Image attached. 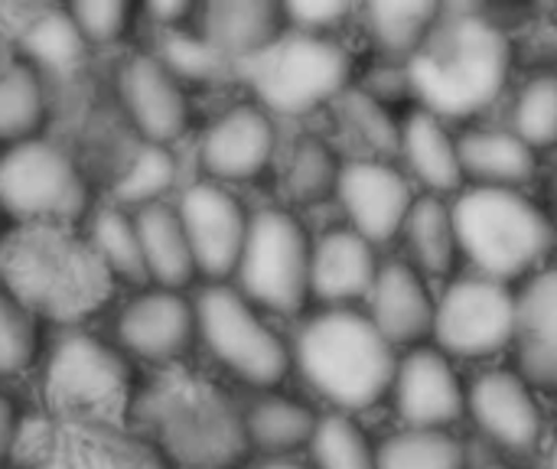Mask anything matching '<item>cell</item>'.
<instances>
[{
    "mask_svg": "<svg viewBox=\"0 0 557 469\" xmlns=\"http://www.w3.org/2000/svg\"><path fill=\"white\" fill-rule=\"evenodd\" d=\"M509 39L476 7H450L408 59V85L437 118H470L493 104L509 75Z\"/></svg>",
    "mask_w": 557,
    "mask_h": 469,
    "instance_id": "obj_1",
    "label": "cell"
},
{
    "mask_svg": "<svg viewBox=\"0 0 557 469\" xmlns=\"http://www.w3.org/2000/svg\"><path fill=\"white\" fill-rule=\"evenodd\" d=\"M290 359L304 379L346 411L372 408L388 395L398 362L392 343L366 313L326 310L297 333Z\"/></svg>",
    "mask_w": 557,
    "mask_h": 469,
    "instance_id": "obj_2",
    "label": "cell"
},
{
    "mask_svg": "<svg viewBox=\"0 0 557 469\" xmlns=\"http://www.w3.org/2000/svg\"><path fill=\"white\" fill-rule=\"evenodd\" d=\"M457 248L490 277L509 281L535 268L555 245V229L539 206L516 189L480 186L450 209Z\"/></svg>",
    "mask_w": 557,
    "mask_h": 469,
    "instance_id": "obj_3",
    "label": "cell"
},
{
    "mask_svg": "<svg viewBox=\"0 0 557 469\" xmlns=\"http://www.w3.org/2000/svg\"><path fill=\"white\" fill-rule=\"evenodd\" d=\"M242 72L264 108L297 118L346 91L352 59L326 36L294 33L281 36L255 59H245Z\"/></svg>",
    "mask_w": 557,
    "mask_h": 469,
    "instance_id": "obj_4",
    "label": "cell"
},
{
    "mask_svg": "<svg viewBox=\"0 0 557 469\" xmlns=\"http://www.w3.org/2000/svg\"><path fill=\"white\" fill-rule=\"evenodd\" d=\"M196 333L209 356L245 385L274 388L290 372L287 343L235 287L212 284L196 297Z\"/></svg>",
    "mask_w": 557,
    "mask_h": 469,
    "instance_id": "obj_5",
    "label": "cell"
},
{
    "mask_svg": "<svg viewBox=\"0 0 557 469\" xmlns=\"http://www.w3.org/2000/svg\"><path fill=\"white\" fill-rule=\"evenodd\" d=\"M310 248L287 209L255 212L235 268L242 297L271 313H300L310 297Z\"/></svg>",
    "mask_w": 557,
    "mask_h": 469,
    "instance_id": "obj_6",
    "label": "cell"
},
{
    "mask_svg": "<svg viewBox=\"0 0 557 469\" xmlns=\"http://www.w3.org/2000/svg\"><path fill=\"white\" fill-rule=\"evenodd\" d=\"M91 202L75 160L49 140H23L0 157V209L26 222H72Z\"/></svg>",
    "mask_w": 557,
    "mask_h": 469,
    "instance_id": "obj_7",
    "label": "cell"
},
{
    "mask_svg": "<svg viewBox=\"0 0 557 469\" xmlns=\"http://www.w3.org/2000/svg\"><path fill=\"white\" fill-rule=\"evenodd\" d=\"M173 209L186 232L196 274L212 284H222L228 274H235L251 219L238 196L222 183L199 180L183 193L180 206Z\"/></svg>",
    "mask_w": 557,
    "mask_h": 469,
    "instance_id": "obj_8",
    "label": "cell"
},
{
    "mask_svg": "<svg viewBox=\"0 0 557 469\" xmlns=\"http://www.w3.org/2000/svg\"><path fill=\"white\" fill-rule=\"evenodd\" d=\"M434 336L457 356H493L516 340V297L490 277L454 284L434 310Z\"/></svg>",
    "mask_w": 557,
    "mask_h": 469,
    "instance_id": "obj_9",
    "label": "cell"
},
{
    "mask_svg": "<svg viewBox=\"0 0 557 469\" xmlns=\"http://www.w3.org/2000/svg\"><path fill=\"white\" fill-rule=\"evenodd\" d=\"M117 98L144 144L170 147L189 124L183 82L150 52L131 55L117 72Z\"/></svg>",
    "mask_w": 557,
    "mask_h": 469,
    "instance_id": "obj_10",
    "label": "cell"
},
{
    "mask_svg": "<svg viewBox=\"0 0 557 469\" xmlns=\"http://www.w3.org/2000/svg\"><path fill=\"white\" fill-rule=\"evenodd\" d=\"M196 300L183 291L144 287L117 313V340L147 362H173L196 340Z\"/></svg>",
    "mask_w": 557,
    "mask_h": 469,
    "instance_id": "obj_11",
    "label": "cell"
},
{
    "mask_svg": "<svg viewBox=\"0 0 557 469\" xmlns=\"http://www.w3.org/2000/svg\"><path fill=\"white\" fill-rule=\"evenodd\" d=\"M274 124L258 104H235L219 114L199 140V163L212 183L255 180L274 157Z\"/></svg>",
    "mask_w": 557,
    "mask_h": 469,
    "instance_id": "obj_12",
    "label": "cell"
},
{
    "mask_svg": "<svg viewBox=\"0 0 557 469\" xmlns=\"http://www.w3.org/2000/svg\"><path fill=\"white\" fill-rule=\"evenodd\" d=\"M336 193L352 222V232H359L369 245L392 242L405 229L414 206L405 176L379 160H356L343 166Z\"/></svg>",
    "mask_w": 557,
    "mask_h": 469,
    "instance_id": "obj_13",
    "label": "cell"
},
{
    "mask_svg": "<svg viewBox=\"0 0 557 469\" xmlns=\"http://www.w3.org/2000/svg\"><path fill=\"white\" fill-rule=\"evenodd\" d=\"M398 415L411 431H441L463 415V388L450 362L434 349H418L398 362L395 382Z\"/></svg>",
    "mask_w": 557,
    "mask_h": 469,
    "instance_id": "obj_14",
    "label": "cell"
},
{
    "mask_svg": "<svg viewBox=\"0 0 557 469\" xmlns=\"http://www.w3.org/2000/svg\"><path fill=\"white\" fill-rule=\"evenodd\" d=\"M124 359L88 333H65L49 362V392L72 402H108L127 388Z\"/></svg>",
    "mask_w": 557,
    "mask_h": 469,
    "instance_id": "obj_15",
    "label": "cell"
},
{
    "mask_svg": "<svg viewBox=\"0 0 557 469\" xmlns=\"http://www.w3.org/2000/svg\"><path fill=\"white\" fill-rule=\"evenodd\" d=\"M470 411L486 437L522 454L542 437V408L535 405L529 385L509 372H490L476 379L470 392Z\"/></svg>",
    "mask_w": 557,
    "mask_h": 469,
    "instance_id": "obj_16",
    "label": "cell"
},
{
    "mask_svg": "<svg viewBox=\"0 0 557 469\" xmlns=\"http://www.w3.org/2000/svg\"><path fill=\"white\" fill-rule=\"evenodd\" d=\"M379 277L375 248L352 229H333L310 248V294L326 304L366 297Z\"/></svg>",
    "mask_w": 557,
    "mask_h": 469,
    "instance_id": "obj_17",
    "label": "cell"
},
{
    "mask_svg": "<svg viewBox=\"0 0 557 469\" xmlns=\"http://www.w3.org/2000/svg\"><path fill=\"white\" fill-rule=\"evenodd\" d=\"M287 16L271 0H212L202 10V39L225 59H255L284 36Z\"/></svg>",
    "mask_w": 557,
    "mask_h": 469,
    "instance_id": "obj_18",
    "label": "cell"
},
{
    "mask_svg": "<svg viewBox=\"0 0 557 469\" xmlns=\"http://www.w3.org/2000/svg\"><path fill=\"white\" fill-rule=\"evenodd\" d=\"M372 297V323L379 333L395 346V343H414L434 330V304L414 274L411 264L405 261H388L379 268V277L369 291Z\"/></svg>",
    "mask_w": 557,
    "mask_h": 469,
    "instance_id": "obj_19",
    "label": "cell"
},
{
    "mask_svg": "<svg viewBox=\"0 0 557 469\" xmlns=\"http://www.w3.org/2000/svg\"><path fill=\"white\" fill-rule=\"evenodd\" d=\"M516 340L522 372L542 388H557V271L539 274L516 300Z\"/></svg>",
    "mask_w": 557,
    "mask_h": 469,
    "instance_id": "obj_20",
    "label": "cell"
},
{
    "mask_svg": "<svg viewBox=\"0 0 557 469\" xmlns=\"http://www.w3.org/2000/svg\"><path fill=\"white\" fill-rule=\"evenodd\" d=\"M134 225L140 235V251H144V268H147L150 287L183 291L199 277L186 232H183L173 206L150 202L144 209H134Z\"/></svg>",
    "mask_w": 557,
    "mask_h": 469,
    "instance_id": "obj_21",
    "label": "cell"
},
{
    "mask_svg": "<svg viewBox=\"0 0 557 469\" xmlns=\"http://www.w3.org/2000/svg\"><path fill=\"white\" fill-rule=\"evenodd\" d=\"M317 421L320 418L294 398L261 395L242 415V434H245V444H251L255 451L274 460H284L287 454L310 447Z\"/></svg>",
    "mask_w": 557,
    "mask_h": 469,
    "instance_id": "obj_22",
    "label": "cell"
},
{
    "mask_svg": "<svg viewBox=\"0 0 557 469\" xmlns=\"http://www.w3.org/2000/svg\"><path fill=\"white\" fill-rule=\"evenodd\" d=\"M460 170L486 186H516L535 173V153L516 131H473L457 144Z\"/></svg>",
    "mask_w": 557,
    "mask_h": 469,
    "instance_id": "obj_23",
    "label": "cell"
},
{
    "mask_svg": "<svg viewBox=\"0 0 557 469\" xmlns=\"http://www.w3.org/2000/svg\"><path fill=\"white\" fill-rule=\"evenodd\" d=\"M401 150L421 183L431 189H457L463 180L460 170V153L450 134L441 127V121L431 111H414L408 124L401 127Z\"/></svg>",
    "mask_w": 557,
    "mask_h": 469,
    "instance_id": "obj_24",
    "label": "cell"
},
{
    "mask_svg": "<svg viewBox=\"0 0 557 469\" xmlns=\"http://www.w3.org/2000/svg\"><path fill=\"white\" fill-rule=\"evenodd\" d=\"M437 20H441V7L428 0H388V3L366 7L372 42L392 62L411 59L424 46Z\"/></svg>",
    "mask_w": 557,
    "mask_h": 469,
    "instance_id": "obj_25",
    "label": "cell"
},
{
    "mask_svg": "<svg viewBox=\"0 0 557 469\" xmlns=\"http://www.w3.org/2000/svg\"><path fill=\"white\" fill-rule=\"evenodd\" d=\"M91 251L95 258L124 284L134 287H150L147 268H144V251H140V235L134 225V212L121 206H104L91 219Z\"/></svg>",
    "mask_w": 557,
    "mask_h": 469,
    "instance_id": "obj_26",
    "label": "cell"
},
{
    "mask_svg": "<svg viewBox=\"0 0 557 469\" xmlns=\"http://www.w3.org/2000/svg\"><path fill=\"white\" fill-rule=\"evenodd\" d=\"M46 121V88L42 75L23 59L0 72V140L23 144L33 140Z\"/></svg>",
    "mask_w": 557,
    "mask_h": 469,
    "instance_id": "obj_27",
    "label": "cell"
},
{
    "mask_svg": "<svg viewBox=\"0 0 557 469\" xmlns=\"http://www.w3.org/2000/svg\"><path fill=\"white\" fill-rule=\"evenodd\" d=\"M20 49H23V62L49 72H72L82 59H85V36L78 33L75 20L69 16V10H49L42 16H36L23 36H20Z\"/></svg>",
    "mask_w": 557,
    "mask_h": 469,
    "instance_id": "obj_28",
    "label": "cell"
},
{
    "mask_svg": "<svg viewBox=\"0 0 557 469\" xmlns=\"http://www.w3.org/2000/svg\"><path fill=\"white\" fill-rule=\"evenodd\" d=\"M405 232H408L411 255L424 271L444 274L454 264L457 232H454V215L441 199H418L408 212Z\"/></svg>",
    "mask_w": 557,
    "mask_h": 469,
    "instance_id": "obj_29",
    "label": "cell"
},
{
    "mask_svg": "<svg viewBox=\"0 0 557 469\" xmlns=\"http://www.w3.org/2000/svg\"><path fill=\"white\" fill-rule=\"evenodd\" d=\"M176 170L180 166H176V157L170 153V147L144 144L114 186V206L134 212L150 202H163V193H170L176 183Z\"/></svg>",
    "mask_w": 557,
    "mask_h": 469,
    "instance_id": "obj_30",
    "label": "cell"
},
{
    "mask_svg": "<svg viewBox=\"0 0 557 469\" xmlns=\"http://www.w3.org/2000/svg\"><path fill=\"white\" fill-rule=\"evenodd\" d=\"M375 469H463V451L444 431H405L382 444Z\"/></svg>",
    "mask_w": 557,
    "mask_h": 469,
    "instance_id": "obj_31",
    "label": "cell"
},
{
    "mask_svg": "<svg viewBox=\"0 0 557 469\" xmlns=\"http://www.w3.org/2000/svg\"><path fill=\"white\" fill-rule=\"evenodd\" d=\"M310 454L313 469H375V451L346 415H326L317 421Z\"/></svg>",
    "mask_w": 557,
    "mask_h": 469,
    "instance_id": "obj_32",
    "label": "cell"
},
{
    "mask_svg": "<svg viewBox=\"0 0 557 469\" xmlns=\"http://www.w3.org/2000/svg\"><path fill=\"white\" fill-rule=\"evenodd\" d=\"M339 173L343 166L336 163V153L330 150V144L317 137H304L290 153L287 189L297 202H320L336 189Z\"/></svg>",
    "mask_w": 557,
    "mask_h": 469,
    "instance_id": "obj_33",
    "label": "cell"
},
{
    "mask_svg": "<svg viewBox=\"0 0 557 469\" xmlns=\"http://www.w3.org/2000/svg\"><path fill=\"white\" fill-rule=\"evenodd\" d=\"M516 134L535 150L557 144V78L542 75L529 82L516 101Z\"/></svg>",
    "mask_w": 557,
    "mask_h": 469,
    "instance_id": "obj_34",
    "label": "cell"
},
{
    "mask_svg": "<svg viewBox=\"0 0 557 469\" xmlns=\"http://www.w3.org/2000/svg\"><path fill=\"white\" fill-rule=\"evenodd\" d=\"M343 121L379 153H398L401 150V131L392 121V114L382 108L379 98H372L366 88H346L339 95Z\"/></svg>",
    "mask_w": 557,
    "mask_h": 469,
    "instance_id": "obj_35",
    "label": "cell"
},
{
    "mask_svg": "<svg viewBox=\"0 0 557 469\" xmlns=\"http://www.w3.org/2000/svg\"><path fill=\"white\" fill-rule=\"evenodd\" d=\"M36 353V323L26 304L0 287V379L23 372Z\"/></svg>",
    "mask_w": 557,
    "mask_h": 469,
    "instance_id": "obj_36",
    "label": "cell"
},
{
    "mask_svg": "<svg viewBox=\"0 0 557 469\" xmlns=\"http://www.w3.org/2000/svg\"><path fill=\"white\" fill-rule=\"evenodd\" d=\"M180 82H215L225 72V55H219L202 36H186L180 29H170L160 39V52H153Z\"/></svg>",
    "mask_w": 557,
    "mask_h": 469,
    "instance_id": "obj_37",
    "label": "cell"
},
{
    "mask_svg": "<svg viewBox=\"0 0 557 469\" xmlns=\"http://www.w3.org/2000/svg\"><path fill=\"white\" fill-rule=\"evenodd\" d=\"M65 10L75 20V26L88 46L121 39L131 26V16H134L131 3H124V0H82V3H72Z\"/></svg>",
    "mask_w": 557,
    "mask_h": 469,
    "instance_id": "obj_38",
    "label": "cell"
},
{
    "mask_svg": "<svg viewBox=\"0 0 557 469\" xmlns=\"http://www.w3.org/2000/svg\"><path fill=\"white\" fill-rule=\"evenodd\" d=\"M352 7L339 3V0H300V3H284V16L287 23H294L300 33H313L320 36V29L339 23Z\"/></svg>",
    "mask_w": 557,
    "mask_h": 469,
    "instance_id": "obj_39",
    "label": "cell"
},
{
    "mask_svg": "<svg viewBox=\"0 0 557 469\" xmlns=\"http://www.w3.org/2000/svg\"><path fill=\"white\" fill-rule=\"evenodd\" d=\"M189 3L186 0H153V3H147V16L157 23V26H163L166 33L170 29H180V20H186L189 16Z\"/></svg>",
    "mask_w": 557,
    "mask_h": 469,
    "instance_id": "obj_40",
    "label": "cell"
},
{
    "mask_svg": "<svg viewBox=\"0 0 557 469\" xmlns=\"http://www.w3.org/2000/svg\"><path fill=\"white\" fill-rule=\"evenodd\" d=\"M13 441H16V408H13V402L0 392V460L10 454Z\"/></svg>",
    "mask_w": 557,
    "mask_h": 469,
    "instance_id": "obj_41",
    "label": "cell"
},
{
    "mask_svg": "<svg viewBox=\"0 0 557 469\" xmlns=\"http://www.w3.org/2000/svg\"><path fill=\"white\" fill-rule=\"evenodd\" d=\"M131 469H173V467H170L160 454H147V457H140V460H137Z\"/></svg>",
    "mask_w": 557,
    "mask_h": 469,
    "instance_id": "obj_42",
    "label": "cell"
},
{
    "mask_svg": "<svg viewBox=\"0 0 557 469\" xmlns=\"http://www.w3.org/2000/svg\"><path fill=\"white\" fill-rule=\"evenodd\" d=\"M261 469H310V467H304V464H294V460H271V464H264Z\"/></svg>",
    "mask_w": 557,
    "mask_h": 469,
    "instance_id": "obj_43",
    "label": "cell"
},
{
    "mask_svg": "<svg viewBox=\"0 0 557 469\" xmlns=\"http://www.w3.org/2000/svg\"><path fill=\"white\" fill-rule=\"evenodd\" d=\"M548 469H557V444L552 447V457H548Z\"/></svg>",
    "mask_w": 557,
    "mask_h": 469,
    "instance_id": "obj_44",
    "label": "cell"
},
{
    "mask_svg": "<svg viewBox=\"0 0 557 469\" xmlns=\"http://www.w3.org/2000/svg\"><path fill=\"white\" fill-rule=\"evenodd\" d=\"M199 469H225V467H199Z\"/></svg>",
    "mask_w": 557,
    "mask_h": 469,
    "instance_id": "obj_45",
    "label": "cell"
},
{
    "mask_svg": "<svg viewBox=\"0 0 557 469\" xmlns=\"http://www.w3.org/2000/svg\"><path fill=\"white\" fill-rule=\"evenodd\" d=\"M486 469H506V467H486Z\"/></svg>",
    "mask_w": 557,
    "mask_h": 469,
    "instance_id": "obj_46",
    "label": "cell"
}]
</instances>
